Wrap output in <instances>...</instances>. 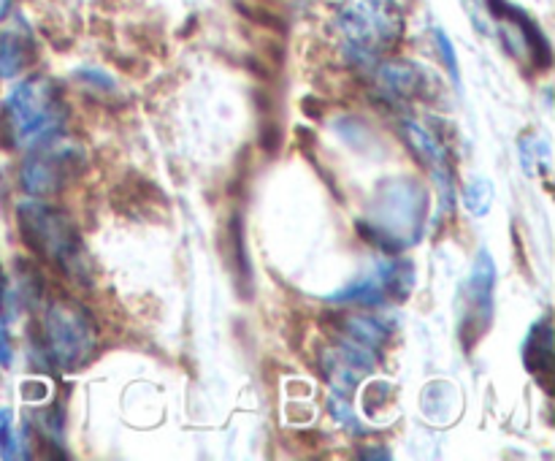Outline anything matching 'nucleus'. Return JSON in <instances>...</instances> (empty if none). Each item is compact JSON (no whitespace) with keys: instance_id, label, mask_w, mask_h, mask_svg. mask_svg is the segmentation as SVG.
<instances>
[{"instance_id":"1","label":"nucleus","mask_w":555,"mask_h":461,"mask_svg":"<svg viewBox=\"0 0 555 461\" xmlns=\"http://www.w3.org/2000/svg\"><path fill=\"white\" fill-rule=\"evenodd\" d=\"M68 108L60 87L47 76H30L5 95L0 106V128L16 146H38L60 136Z\"/></svg>"},{"instance_id":"2","label":"nucleus","mask_w":555,"mask_h":461,"mask_svg":"<svg viewBox=\"0 0 555 461\" xmlns=\"http://www.w3.org/2000/svg\"><path fill=\"white\" fill-rule=\"evenodd\" d=\"M16 220H20L22 239L33 253L41 255L70 280L90 282V258L81 244L79 228L63 209L30 199L20 204Z\"/></svg>"},{"instance_id":"3","label":"nucleus","mask_w":555,"mask_h":461,"mask_svg":"<svg viewBox=\"0 0 555 461\" xmlns=\"http://www.w3.org/2000/svg\"><path fill=\"white\" fill-rule=\"evenodd\" d=\"M426 204L428 193L412 179H399L390 188L379 190V204L369 212L363 222H358L363 236L372 239L383 249L406 247L417 242L426 222Z\"/></svg>"},{"instance_id":"4","label":"nucleus","mask_w":555,"mask_h":461,"mask_svg":"<svg viewBox=\"0 0 555 461\" xmlns=\"http://www.w3.org/2000/svg\"><path fill=\"white\" fill-rule=\"evenodd\" d=\"M336 27L352 54L377 57L401 38L404 14L393 0H347L336 14Z\"/></svg>"},{"instance_id":"5","label":"nucleus","mask_w":555,"mask_h":461,"mask_svg":"<svg viewBox=\"0 0 555 461\" xmlns=\"http://www.w3.org/2000/svg\"><path fill=\"white\" fill-rule=\"evenodd\" d=\"M43 345L57 367H85L98 347L95 320L74 298H54L43 315Z\"/></svg>"},{"instance_id":"6","label":"nucleus","mask_w":555,"mask_h":461,"mask_svg":"<svg viewBox=\"0 0 555 461\" xmlns=\"http://www.w3.org/2000/svg\"><path fill=\"white\" fill-rule=\"evenodd\" d=\"M81 163H85V152L76 141L52 136L49 141L38 144L36 152L22 166V188L36 199L60 193L79 177Z\"/></svg>"},{"instance_id":"7","label":"nucleus","mask_w":555,"mask_h":461,"mask_svg":"<svg viewBox=\"0 0 555 461\" xmlns=\"http://www.w3.org/2000/svg\"><path fill=\"white\" fill-rule=\"evenodd\" d=\"M412 285H415V269H412L410 260H379L361 277L347 282L341 291H336L331 302L383 307L388 302H404Z\"/></svg>"},{"instance_id":"8","label":"nucleus","mask_w":555,"mask_h":461,"mask_svg":"<svg viewBox=\"0 0 555 461\" xmlns=\"http://www.w3.org/2000/svg\"><path fill=\"white\" fill-rule=\"evenodd\" d=\"M493 287H496V264L486 249L475 258L472 274L464 287V312H461V336L472 347L482 340L493 323Z\"/></svg>"},{"instance_id":"9","label":"nucleus","mask_w":555,"mask_h":461,"mask_svg":"<svg viewBox=\"0 0 555 461\" xmlns=\"http://www.w3.org/2000/svg\"><path fill=\"white\" fill-rule=\"evenodd\" d=\"M488 9H491L493 20L499 22V33L507 41L509 52H526L531 63H534V68L540 71L551 68V41H547L545 33L540 30V25L526 11L507 3V0H488Z\"/></svg>"},{"instance_id":"10","label":"nucleus","mask_w":555,"mask_h":461,"mask_svg":"<svg viewBox=\"0 0 555 461\" xmlns=\"http://www.w3.org/2000/svg\"><path fill=\"white\" fill-rule=\"evenodd\" d=\"M401 133H404L406 144L415 152L417 161L428 166V171L437 177L442 195L453 193V166H450V150L444 136L434 125L421 123V119H404Z\"/></svg>"},{"instance_id":"11","label":"nucleus","mask_w":555,"mask_h":461,"mask_svg":"<svg viewBox=\"0 0 555 461\" xmlns=\"http://www.w3.org/2000/svg\"><path fill=\"white\" fill-rule=\"evenodd\" d=\"M377 81L383 90H388L399 101H426L437 90L434 76L423 65L412 63V60H388V63H383L377 71Z\"/></svg>"},{"instance_id":"12","label":"nucleus","mask_w":555,"mask_h":461,"mask_svg":"<svg viewBox=\"0 0 555 461\" xmlns=\"http://www.w3.org/2000/svg\"><path fill=\"white\" fill-rule=\"evenodd\" d=\"M526 369L540 380L542 385H551L553 380V323L551 318H542L534 329L529 331V340L524 345Z\"/></svg>"},{"instance_id":"13","label":"nucleus","mask_w":555,"mask_h":461,"mask_svg":"<svg viewBox=\"0 0 555 461\" xmlns=\"http://www.w3.org/2000/svg\"><path fill=\"white\" fill-rule=\"evenodd\" d=\"M33 60H36V43L30 30L11 27L0 33V79H16Z\"/></svg>"},{"instance_id":"14","label":"nucleus","mask_w":555,"mask_h":461,"mask_svg":"<svg viewBox=\"0 0 555 461\" xmlns=\"http://www.w3.org/2000/svg\"><path fill=\"white\" fill-rule=\"evenodd\" d=\"M390 334H393V323L383 318H369V315H352L341 325V340L366 347L372 353H377V347H383L390 340Z\"/></svg>"},{"instance_id":"15","label":"nucleus","mask_w":555,"mask_h":461,"mask_svg":"<svg viewBox=\"0 0 555 461\" xmlns=\"http://www.w3.org/2000/svg\"><path fill=\"white\" fill-rule=\"evenodd\" d=\"M520 161H524V168L529 177H547L553 168L551 139L545 133H540V130H529V133L520 136Z\"/></svg>"},{"instance_id":"16","label":"nucleus","mask_w":555,"mask_h":461,"mask_svg":"<svg viewBox=\"0 0 555 461\" xmlns=\"http://www.w3.org/2000/svg\"><path fill=\"white\" fill-rule=\"evenodd\" d=\"M0 456L3 459H25V456H30L25 428L16 426L11 410H0Z\"/></svg>"},{"instance_id":"17","label":"nucleus","mask_w":555,"mask_h":461,"mask_svg":"<svg viewBox=\"0 0 555 461\" xmlns=\"http://www.w3.org/2000/svg\"><path fill=\"white\" fill-rule=\"evenodd\" d=\"M493 204V182L486 177H472L464 184V206L469 209V215L486 217L491 212Z\"/></svg>"},{"instance_id":"18","label":"nucleus","mask_w":555,"mask_h":461,"mask_svg":"<svg viewBox=\"0 0 555 461\" xmlns=\"http://www.w3.org/2000/svg\"><path fill=\"white\" fill-rule=\"evenodd\" d=\"M434 43H437V49H439V54H442L444 65L450 68V76H453V81L459 85V60H455V49H453V43H450L448 33L434 30Z\"/></svg>"},{"instance_id":"19","label":"nucleus","mask_w":555,"mask_h":461,"mask_svg":"<svg viewBox=\"0 0 555 461\" xmlns=\"http://www.w3.org/2000/svg\"><path fill=\"white\" fill-rule=\"evenodd\" d=\"M11 302V291H9V282H5L3 269H0V320H3V309L9 307Z\"/></svg>"},{"instance_id":"20","label":"nucleus","mask_w":555,"mask_h":461,"mask_svg":"<svg viewBox=\"0 0 555 461\" xmlns=\"http://www.w3.org/2000/svg\"><path fill=\"white\" fill-rule=\"evenodd\" d=\"M11 5H14V0H0V22H3L5 16H9Z\"/></svg>"}]
</instances>
